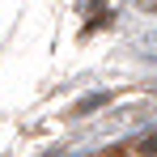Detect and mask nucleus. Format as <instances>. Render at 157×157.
I'll use <instances>...</instances> for the list:
<instances>
[{
  "label": "nucleus",
  "mask_w": 157,
  "mask_h": 157,
  "mask_svg": "<svg viewBox=\"0 0 157 157\" xmlns=\"http://www.w3.org/2000/svg\"><path fill=\"white\" fill-rule=\"evenodd\" d=\"M140 9H157V0H140Z\"/></svg>",
  "instance_id": "obj_1"
}]
</instances>
